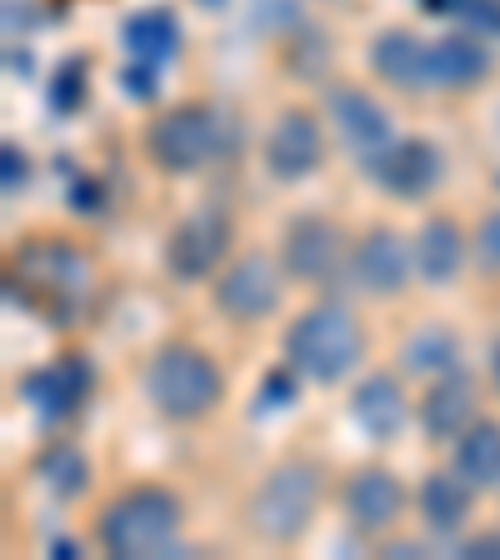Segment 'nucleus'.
Masks as SVG:
<instances>
[{
	"instance_id": "18",
	"label": "nucleus",
	"mask_w": 500,
	"mask_h": 560,
	"mask_svg": "<svg viewBox=\"0 0 500 560\" xmlns=\"http://www.w3.org/2000/svg\"><path fill=\"white\" fill-rule=\"evenodd\" d=\"M346 410H350V420L361 425L371 441H396L400 431L410 425V400H406V385H400V375H391V371H371L365 381H356V390H350V400H346Z\"/></svg>"
},
{
	"instance_id": "5",
	"label": "nucleus",
	"mask_w": 500,
	"mask_h": 560,
	"mask_svg": "<svg viewBox=\"0 0 500 560\" xmlns=\"http://www.w3.org/2000/svg\"><path fill=\"white\" fill-rule=\"evenodd\" d=\"M140 145H146V161L155 171L181 180V175L210 171V165L231 151V120H225V110H216L206 101H181L146 120Z\"/></svg>"
},
{
	"instance_id": "23",
	"label": "nucleus",
	"mask_w": 500,
	"mask_h": 560,
	"mask_svg": "<svg viewBox=\"0 0 500 560\" xmlns=\"http://www.w3.org/2000/svg\"><path fill=\"white\" fill-rule=\"evenodd\" d=\"M85 385H91L85 365L60 361V365H46V371H31L21 390H25V400H31V406L40 410L46 420H60V416H70V410L81 406Z\"/></svg>"
},
{
	"instance_id": "1",
	"label": "nucleus",
	"mask_w": 500,
	"mask_h": 560,
	"mask_svg": "<svg viewBox=\"0 0 500 560\" xmlns=\"http://www.w3.org/2000/svg\"><path fill=\"white\" fill-rule=\"evenodd\" d=\"M181 530H186V501H181V490L161 486V480L120 486L91 525L95 546L111 560H161L175 550Z\"/></svg>"
},
{
	"instance_id": "27",
	"label": "nucleus",
	"mask_w": 500,
	"mask_h": 560,
	"mask_svg": "<svg viewBox=\"0 0 500 560\" xmlns=\"http://www.w3.org/2000/svg\"><path fill=\"white\" fill-rule=\"evenodd\" d=\"M470 256H476L480 276H500V210L480 215V225L470 231Z\"/></svg>"
},
{
	"instance_id": "19",
	"label": "nucleus",
	"mask_w": 500,
	"mask_h": 560,
	"mask_svg": "<svg viewBox=\"0 0 500 560\" xmlns=\"http://www.w3.org/2000/svg\"><path fill=\"white\" fill-rule=\"evenodd\" d=\"M476 495L480 490L470 486L455 466L451 470H426V476H420V490H416V515H420V525H426L435 540H451V536H461V530L470 525Z\"/></svg>"
},
{
	"instance_id": "4",
	"label": "nucleus",
	"mask_w": 500,
	"mask_h": 560,
	"mask_svg": "<svg viewBox=\"0 0 500 560\" xmlns=\"http://www.w3.org/2000/svg\"><path fill=\"white\" fill-rule=\"evenodd\" d=\"M326 501V476L305 455H286L245 495V530L266 546H295Z\"/></svg>"
},
{
	"instance_id": "30",
	"label": "nucleus",
	"mask_w": 500,
	"mask_h": 560,
	"mask_svg": "<svg viewBox=\"0 0 500 560\" xmlns=\"http://www.w3.org/2000/svg\"><path fill=\"white\" fill-rule=\"evenodd\" d=\"M486 365H490V385L500 390V336L490 340V355H486Z\"/></svg>"
},
{
	"instance_id": "25",
	"label": "nucleus",
	"mask_w": 500,
	"mask_h": 560,
	"mask_svg": "<svg viewBox=\"0 0 500 560\" xmlns=\"http://www.w3.org/2000/svg\"><path fill=\"white\" fill-rule=\"evenodd\" d=\"M126 46L146 66H165L181 50V25H175L171 11H140L126 21Z\"/></svg>"
},
{
	"instance_id": "13",
	"label": "nucleus",
	"mask_w": 500,
	"mask_h": 560,
	"mask_svg": "<svg viewBox=\"0 0 500 560\" xmlns=\"http://www.w3.org/2000/svg\"><path fill=\"white\" fill-rule=\"evenodd\" d=\"M326 126L356 161H371L375 151H385V145L396 140L391 110H385L365 85H350V81L326 85Z\"/></svg>"
},
{
	"instance_id": "2",
	"label": "nucleus",
	"mask_w": 500,
	"mask_h": 560,
	"mask_svg": "<svg viewBox=\"0 0 500 560\" xmlns=\"http://www.w3.org/2000/svg\"><path fill=\"white\" fill-rule=\"evenodd\" d=\"M140 390H146V406L155 410L171 425H196L210 420L225 406V371L216 365L206 346L196 340H165L146 355V371H140Z\"/></svg>"
},
{
	"instance_id": "28",
	"label": "nucleus",
	"mask_w": 500,
	"mask_h": 560,
	"mask_svg": "<svg viewBox=\"0 0 500 560\" xmlns=\"http://www.w3.org/2000/svg\"><path fill=\"white\" fill-rule=\"evenodd\" d=\"M15 186H25V151L5 145V196H15Z\"/></svg>"
},
{
	"instance_id": "22",
	"label": "nucleus",
	"mask_w": 500,
	"mask_h": 560,
	"mask_svg": "<svg viewBox=\"0 0 500 560\" xmlns=\"http://www.w3.org/2000/svg\"><path fill=\"white\" fill-rule=\"evenodd\" d=\"M451 466L480 490V495H500V420L480 416L461 441L451 445Z\"/></svg>"
},
{
	"instance_id": "20",
	"label": "nucleus",
	"mask_w": 500,
	"mask_h": 560,
	"mask_svg": "<svg viewBox=\"0 0 500 560\" xmlns=\"http://www.w3.org/2000/svg\"><path fill=\"white\" fill-rule=\"evenodd\" d=\"M490 46L480 40L476 31H451L441 40H431V75H435V91H451V95H470L490 81Z\"/></svg>"
},
{
	"instance_id": "11",
	"label": "nucleus",
	"mask_w": 500,
	"mask_h": 560,
	"mask_svg": "<svg viewBox=\"0 0 500 560\" xmlns=\"http://www.w3.org/2000/svg\"><path fill=\"white\" fill-rule=\"evenodd\" d=\"M346 270L365 295H375V301H400V295L416 285V245H410L396 225L375 221L350 241Z\"/></svg>"
},
{
	"instance_id": "26",
	"label": "nucleus",
	"mask_w": 500,
	"mask_h": 560,
	"mask_svg": "<svg viewBox=\"0 0 500 560\" xmlns=\"http://www.w3.org/2000/svg\"><path fill=\"white\" fill-rule=\"evenodd\" d=\"M326 56H330L326 35H321V31H301V25H295V31H291V70H295V81H315V75L326 70Z\"/></svg>"
},
{
	"instance_id": "10",
	"label": "nucleus",
	"mask_w": 500,
	"mask_h": 560,
	"mask_svg": "<svg viewBox=\"0 0 500 560\" xmlns=\"http://www.w3.org/2000/svg\"><path fill=\"white\" fill-rule=\"evenodd\" d=\"M260 165L276 186H301L326 165V120L305 110V105H286L266 126L260 140Z\"/></svg>"
},
{
	"instance_id": "29",
	"label": "nucleus",
	"mask_w": 500,
	"mask_h": 560,
	"mask_svg": "<svg viewBox=\"0 0 500 560\" xmlns=\"http://www.w3.org/2000/svg\"><path fill=\"white\" fill-rule=\"evenodd\" d=\"M500 550V530H486V536L461 540V556H496Z\"/></svg>"
},
{
	"instance_id": "12",
	"label": "nucleus",
	"mask_w": 500,
	"mask_h": 560,
	"mask_svg": "<svg viewBox=\"0 0 500 560\" xmlns=\"http://www.w3.org/2000/svg\"><path fill=\"white\" fill-rule=\"evenodd\" d=\"M406 505H410L406 480L391 466H375V460L356 466L346 476V486H340V515L361 540H385L406 521Z\"/></svg>"
},
{
	"instance_id": "7",
	"label": "nucleus",
	"mask_w": 500,
	"mask_h": 560,
	"mask_svg": "<svg viewBox=\"0 0 500 560\" xmlns=\"http://www.w3.org/2000/svg\"><path fill=\"white\" fill-rule=\"evenodd\" d=\"M286 285H291V280H286L276 256H266V250H241V256H231L216 270V280H210V305H216V315L231 320V326H266L270 315H280V305H286Z\"/></svg>"
},
{
	"instance_id": "16",
	"label": "nucleus",
	"mask_w": 500,
	"mask_h": 560,
	"mask_svg": "<svg viewBox=\"0 0 500 560\" xmlns=\"http://www.w3.org/2000/svg\"><path fill=\"white\" fill-rule=\"evenodd\" d=\"M480 420V385L466 371L435 375L416 406V425L431 445H455Z\"/></svg>"
},
{
	"instance_id": "24",
	"label": "nucleus",
	"mask_w": 500,
	"mask_h": 560,
	"mask_svg": "<svg viewBox=\"0 0 500 560\" xmlns=\"http://www.w3.org/2000/svg\"><path fill=\"white\" fill-rule=\"evenodd\" d=\"M35 480H40L56 501H75V495L91 490V460H85L70 441H56L40 451V460H35Z\"/></svg>"
},
{
	"instance_id": "14",
	"label": "nucleus",
	"mask_w": 500,
	"mask_h": 560,
	"mask_svg": "<svg viewBox=\"0 0 500 560\" xmlns=\"http://www.w3.org/2000/svg\"><path fill=\"white\" fill-rule=\"evenodd\" d=\"M361 171L371 175L375 186L385 190L391 200H426L445 175V155L435 140H420V136H406V140H391L385 151H375L371 161H361Z\"/></svg>"
},
{
	"instance_id": "3",
	"label": "nucleus",
	"mask_w": 500,
	"mask_h": 560,
	"mask_svg": "<svg viewBox=\"0 0 500 560\" xmlns=\"http://www.w3.org/2000/svg\"><path fill=\"white\" fill-rule=\"evenodd\" d=\"M280 355L301 381L315 385H340L361 371L365 361V326L346 301H315L295 315L286 336H280Z\"/></svg>"
},
{
	"instance_id": "17",
	"label": "nucleus",
	"mask_w": 500,
	"mask_h": 560,
	"mask_svg": "<svg viewBox=\"0 0 500 560\" xmlns=\"http://www.w3.org/2000/svg\"><path fill=\"white\" fill-rule=\"evenodd\" d=\"M410 245H416V280L426 291H451L455 280L466 276L470 231L455 221L451 210L426 215V221L416 225V235H410Z\"/></svg>"
},
{
	"instance_id": "21",
	"label": "nucleus",
	"mask_w": 500,
	"mask_h": 560,
	"mask_svg": "<svg viewBox=\"0 0 500 560\" xmlns=\"http://www.w3.org/2000/svg\"><path fill=\"white\" fill-rule=\"evenodd\" d=\"M461 350H466L461 330L445 326V320H426V326H416L400 340V371L420 375V381H435V375L461 371Z\"/></svg>"
},
{
	"instance_id": "8",
	"label": "nucleus",
	"mask_w": 500,
	"mask_h": 560,
	"mask_svg": "<svg viewBox=\"0 0 500 560\" xmlns=\"http://www.w3.org/2000/svg\"><path fill=\"white\" fill-rule=\"evenodd\" d=\"M280 270L291 285H330L350 260V241L330 215L321 210H301L280 225V250H276Z\"/></svg>"
},
{
	"instance_id": "31",
	"label": "nucleus",
	"mask_w": 500,
	"mask_h": 560,
	"mask_svg": "<svg viewBox=\"0 0 500 560\" xmlns=\"http://www.w3.org/2000/svg\"><path fill=\"white\" fill-rule=\"evenodd\" d=\"M190 5H200V11H221L225 0H190Z\"/></svg>"
},
{
	"instance_id": "6",
	"label": "nucleus",
	"mask_w": 500,
	"mask_h": 560,
	"mask_svg": "<svg viewBox=\"0 0 500 560\" xmlns=\"http://www.w3.org/2000/svg\"><path fill=\"white\" fill-rule=\"evenodd\" d=\"M11 285H21L31 305L50 311V320H70V311L85 305V295L95 285V260L81 245L35 235L11 256Z\"/></svg>"
},
{
	"instance_id": "9",
	"label": "nucleus",
	"mask_w": 500,
	"mask_h": 560,
	"mask_svg": "<svg viewBox=\"0 0 500 560\" xmlns=\"http://www.w3.org/2000/svg\"><path fill=\"white\" fill-rule=\"evenodd\" d=\"M231 241H235V225L225 210L216 206H200L190 210V215H181V221L171 225V235H165V276L175 280V285H200V280H216V270L231 260Z\"/></svg>"
},
{
	"instance_id": "15",
	"label": "nucleus",
	"mask_w": 500,
	"mask_h": 560,
	"mask_svg": "<svg viewBox=\"0 0 500 560\" xmlns=\"http://www.w3.org/2000/svg\"><path fill=\"white\" fill-rule=\"evenodd\" d=\"M365 66L371 75L396 95H431L435 75H431V40H420L410 25H381L365 40Z\"/></svg>"
}]
</instances>
